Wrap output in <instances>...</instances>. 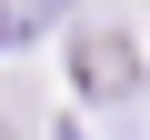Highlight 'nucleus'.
<instances>
[{"label":"nucleus","instance_id":"1","mask_svg":"<svg viewBox=\"0 0 150 140\" xmlns=\"http://www.w3.org/2000/svg\"><path fill=\"white\" fill-rule=\"evenodd\" d=\"M70 80H80L100 110H130L140 100V40L120 20H80V40H70Z\"/></svg>","mask_w":150,"mask_h":140},{"label":"nucleus","instance_id":"2","mask_svg":"<svg viewBox=\"0 0 150 140\" xmlns=\"http://www.w3.org/2000/svg\"><path fill=\"white\" fill-rule=\"evenodd\" d=\"M0 140H30V110H20L10 90H0Z\"/></svg>","mask_w":150,"mask_h":140}]
</instances>
